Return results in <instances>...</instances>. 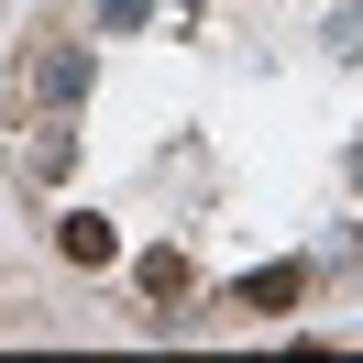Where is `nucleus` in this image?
<instances>
[{
	"instance_id": "obj_2",
	"label": "nucleus",
	"mask_w": 363,
	"mask_h": 363,
	"mask_svg": "<svg viewBox=\"0 0 363 363\" xmlns=\"http://www.w3.org/2000/svg\"><path fill=\"white\" fill-rule=\"evenodd\" d=\"M55 253H67L77 275H99V264H121V231L99 220V209H55Z\"/></svg>"
},
{
	"instance_id": "obj_3",
	"label": "nucleus",
	"mask_w": 363,
	"mask_h": 363,
	"mask_svg": "<svg viewBox=\"0 0 363 363\" xmlns=\"http://www.w3.org/2000/svg\"><path fill=\"white\" fill-rule=\"evenodd\" d=\"M297 297H308V264H297V253H286V264H264V275H242V286H231V308H242V319H286Z\"/></svg>"
},
{
	"instance_id": "obj_5",
	"label": "nucleus",
	"mask_w": 363,
	"mask_h": 363,
	"mask_svg": "<svg viewBox=\"0 0 363 363\" xmlns=\"http://www.w3.org/2000/svg\"><path fill=\"white\" fill-rule=\"evenodd\" d=\"M133 286L155 297V308H177V297L199 286V275H187V253H177V242H155V253H143V264H133Z\"/></svg>"
},
{
	"instance_id": "obj_4",
	"label": "nucleus",
	"mask_w": 363,
	"mask_h": 363,
	"mask_svg": "<svg viewBox=\"0 0 363 363\" xmlns=\"http://www.w3.org/2000/svg\"><path fill=\"white\" fill-rule=\"evenodd\" d=\"M67 155H77V111H45V121H33V143H23V177L55 187V177H67Z\"/></svg>"
},
{
	"instance_id": "obj_6",
	"label": "nucleus",
	"mask_w": 363,
	"mask_h": 363,
	"mask_svg": "<svg viewBox=\"0 0 363 363\" xmlns=\"http://www.w3.org/2000/svg\"><path fill=\"white\" fill-rule=\"evenodd\" d=\"M319 45H330L341 67H363V0H330V11H319Z\"/></svg>"
},
{
	"instance_id": "obj_7",
	"label": "nucleus",
	"mask_w": 363,
	"mask_h": 363,
	"mask_svg": "<svg viewBox=\"0 0 363 363\" xmlns=\"http://www.w3.org/2000/svg\"><path fill=\"white\" fill-rule=\"evenodd\" d=\"M143 11L155 0H99V33H143Z\"/></svg>"
},
{
	"instance_id": "obj_1",
	"label": "nucleus",
	"mask_w": 363,
	"mask_h": 363,
	"mask_svg": "<svg viewBox=\"0 0 363 363\" xmlns=\"http://www.w3.org/2000/svg\"><path fill=\"white\" fill-rule=\"evenodd\" d=\"M89 77H99V55L67 45V33H45L33 67H23V99H33V111H89Z\"/></svg>"
}]
</instances>
